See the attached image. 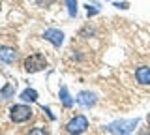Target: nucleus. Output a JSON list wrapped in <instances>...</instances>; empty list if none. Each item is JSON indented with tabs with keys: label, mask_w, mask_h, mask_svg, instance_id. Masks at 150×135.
<instances>
[{
	"label": "nucleus",
	"mask_w": 150,
	"mask_h": 135,
	"mask_svg": "<svg viewBox=\"0 0 150 135\" xmlns=\"http://www.w3.org/2000/svg\"><path fill=\"white\" fill-rule=\"evenodd\" d=\"M47 64L49 62H47L45 54H41V53H34V54H30V57H26L23 60V68H25L26 73H38L41 69H45Z\"/></svg>",
	"instance_id": "obj_1"
},
{
	"label": "nucleus",
	"mask_w": 150,
	"mask_h": 135,
	"mask_svg": "<svg viewBox=\"0 0 150 135\" xmlns=\"http://www.w3.org/2000/svg\"><path fill=\"white\" fill-rule=\"evenodd\" d=\"M139 120L137 118H131V120H116V122H112L107 126V131L112 133V135H131L135 128H137Z\"/></svg>",
	"instance_id": "obj_2"
},
{
	"label": "nucleus",
	"mask_w": 150,
	"mask_h": 135,
	"mask_svg": "<svg viewBox=\"0 0 150 135\" xmlns=\"http://www.w3.org/2000/svg\"><path fill=\"white\" fill-rule=\"evenodd\" d=\"M32 115H34V111H32V107H28L25 103H19V105H13L11 109H9V118L13 120L15 124H23V122H28V120L32 118Z\"/></svg>",
	"instance_id": "obj_3"
},
{
	"label": "nucleus",
	"mask_w": 150,
	"mask_h": 135,
	"mask_svg": "<svg viewBox=\"0 0 150 135\" xmlns=\"http://www.w3.org/2000/svg\"><path fill=\"white\" fill-rule=\"evenodd\" d=\"M88 118L84 115H77L75 118H71L68 122V126H66V129H68V133L69 135H81V133H84L88 129Z\"/></svg>",
	"instance_id": "obj_4"
},
{
	"label": "nucleus",
	"mask_w": 150,
	"mask_h": 135,
	"mask_svg": "<svg viewBox=\"0 0 150 135\" xmlns=\"http://www.w3.org/2000/svg\"><path fill=\"white\" fill-rule=\"evenodd\" d=\"M43 40L49 41L53 47H60L64 43V32L58 30V28H47L43 32Z\"/></svg>",
	"instance_id": "obj_5"
},
{
	"label": "nucleus",
	"mask_w": 150,
	"mask_h": 135,
	"mask_svg": "<svg viewBox=\"0 0 150 135\" xmlns=\"http://www.w3.org/2000/svg\"><path fill=\"white\" fill-rule=\"evenodd\" d=\"M75 101L81 107L90 109V107L96 105V94H94V92H88V90H83V92H79V96L75 98Z\"/></svg>",
	"instance_id": "obj_6"
},
{
	"label": "nucleus",
	"mask_w": 150,
	"mask_h": 135,
	"mask_svg": "<svg viewBox=\"0 0 150 135\" xmlns=\"http://www.w3.org/2000/svg\"><path fill=\"white\" fill-rule=\"evenodd\" d=\"M17 51L13 47H0V62L4 64H13L17 60Z\"/></svg>",
	"instance_id": "obj_7"
},
{
	"label": "nucleus",
	"mask_w": 150,
	"mask_h": 135,
	"mask_svg": "<svg viewBox=\"0 0 150 135\" xmlns=\"http://www.w3.org/2000/svg\"><path fill=\"white\" fill-rule=\"evenodd\" d=\"M135 79L139 85H150V68L148 66H141L135 71Z\"/></svg>",
	"instance_id": "obj_8"
},
{
	"label": "nucleus",
	"mask_w": 150,
	"mask_h": 135,
	"mask_svg": "<svg viewBox=\"0 0 150 135\" xmlns=\"http://www.w3.org/2000/svg\"><path fill=\"white\" fill-rule=\"evenodd\" d=\"M19 98H21L25 103H28V101H30V103H34V101L38 100V92L34 90V88H25V90L19 94Z\"/></svg>",
	"instance_id": "obj_9"
},
{
	"label": "nucleus",
	"mask_w": 150,
	"mask_h": 135,
	"mask_svg": "<svg viewBox=\"0 0 150 135\" xmlns=\"http://www.w3.org/2000/svg\"><path fill=\"white\" fill-rule=\"evenodd\" d=\"M58 96H60V100H62V105L66 107V109L73 107V100H71V96H69V92H68V88H66V86H60Z\"/></svg>",
	"instance_id": "obj_10"
},
{
	"label": "nucleus",
	"mask_w": 150,
	"mask_h": 135,
	"mask_svg": "<svg viewBox=\"0 0 150 135\" xmlns=\"http://www.w3.org/2000/svg\"><path fill=\"white\" fill-rule=\"evenodd\" d=\"M13 94H15V86H13V85H6L2 90H0V98H4V100L11 98Z\"/></svg>",
	"instance_id": "obj_11"
},
{
	"label": "nucleus",
	"mask_w": 150,
	"mask_h": 135,
	"mask_svg": "<svg viewBox=\"0 0 150 135\" xmlns=\"http://www.w3.org/2000/svg\"><path fill=\"white\" fill-rule=\"evenodd\" d=\"M66 6H68V13L69 17H75L77 15V0H66Z\"/></svg>",
	"instance_id": "obj_12"
},
{
	"label": "nucleus",
	"mask_w": 150,
	"mask_h": 135,
	"mask_svg": "<svg viewBox=\"0 0 150 135\" xmlns=\"http://www.w3.org/2000/svg\"><path fill=\"white\" fill-rule=\"evenodd\" d=\"M28 135H49V131H47V128L38 126V128H32L30 131H28Z\"/></svg>",
	"instance_id": "obj_13"
},
{
	"label": "nucleus",
	"mask_w": 150,
	"mask_h": 135,
	"mask_svg": "<svg viewBox=\"0 0 150 135\" xmlns=\"http://www.w3.org/2000/svg\"><path fill=\"white\" fill-rule=\"evenodd\" d=\"M36 2H38V6H40V8H49L54 0H36Z\"/></svg>",
	"instance_id": "obj_14"
},
{
	"label": "nucleus",
	"mask_w": 150,
	"mask_h": 135,
	"mask_svg": "<svg viewBox=\"0 0 150 135\" xmlns=\"http://www.w3.org/2000/svg\"><path fill=\"white\" fill-rule=\"evenodd\" d=\"M115 8H118V10H128L129 4L128 2H115Z\"/></svg>",
	"instance_id": "obj_15"
},
{
	"label": "nucleus",
	"mask_w": 150,
	"mask_h": 135,
	"mask_svg": "<svg viewBox=\"0 0 150 135\" xmlns=\"http://www.w3.org/2000/svg\"><path fill=\"white\" fill-rule=\"evenodd\" d=\"M86 13H88V17H92V15H96V13H98V8H96V6H94V8H92V10H90V6H88V11H86Z\"/></svg>",
	"instance_id": "obj_16"
},
{
	"label": "nucleus",
	"mask_w": 150,
	"mask_h": 135,
	"mask_svg": "<svg viewBox=\"0 0 150 135\" xmlns=\"http://www.w3.org/2000/svg\"><path fill=\"white\" fill-rule=\"evenodd\" d=\"M41 109H43V111H45V113H47V115H49V118H51V120H54V115H53V113H51V109H49V107H45V105H43V107H41Z\"/></svg>",
	"instance_id": "obj_17"
},
{
	"label": "nucleus",
	"mask_w": 150,
	"mask_h": 135,
	"mask_svg": "<svg viewBox=\"0 0 150 135\" xmlns=\"http://www.w3.org/2000/svg\"><path fill=\"white\" fill-rule=\"evenodd\" d=\"M141 135H148V133H141Z\"/></svg>",
	"instance_id": "obj_18"
},
{
	"label": "nucleus",
	"mask_w": 150,
	"mask_h": 135,
	"mask_svg": "<svg viewBox=\"0 0 150 135\" xmlns=\"http://www.w3.org/2000/svg\"><path fill=\"white\" fill-rule=\"evenodd\" d=\"M0 8H2V6H0Z\"/></svg>",
	"instance_id": "obj_19"
}]
</instances>
